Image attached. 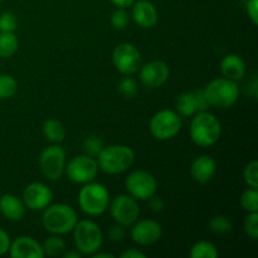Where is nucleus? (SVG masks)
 I'll return each mask as SVG.
<instances>
[{
    "mask_svg": "<svg viewBox=\"0 0 258 258\" xmlns=\"http://www.w3.org/2000/svg\"><path fill=\"white\" fill-rule=\"evenodd\" d=\"M190 139L196 145L208 148L218 143L222 135V123L218 117L208 111H199L190 121Z\"/></svg>",
    "mask_w": 258,
    "mask_h": 258,
    "instance_id": "obj_1",
    "label": "nucleus"
},
{
    "mask_svg": "<svg viewBox=\"0 0 258 258\" xmlns=\"http://www.w3.org/2000/svg\"><path fill=\"white\" fill-rule=\"evenodd\" d=\"M135 163V153L127 145L103 146L97 155L98 168L106 174L115 175L127 171Z\"/></svg>",
    "mask_w": 258,
    "mask_h": 258,
    "instance_id": "obj_2",
    "label": "nucleus"
},
{
    "mask_svg": "<svg viewBox=\"0 0 258 258\" xmlns=\"http://www.w3.org/2000/svg\"><path fill=\"white\" fill-rule=\"evenodd\" d=\"M42 223L45 231L52 234H67L73 231L78 222L77 212L71 206L64 203L49 204L43 209Z\"/></svg>",
    "mask_w": 258,
    "mask_h": 258,
    "instance_id": "obj_3",
    "label": "nucleus"
},
{
    "mask_svg": "<svg viewBox=\"0 0 258 258\" xmlns=\"http://www.w3.org/2000/svg\"><path fill=\"white\" fill-rule=\"evenodd\" d=\"M78 204L83 213L91 217H98L105 213L110 204V193L101 183L83 184L78 193Z\"/></svg>",
    "mask_w": 258,
    "mask_h": 258,
    "instance_id": "obj_4",
    "label": "nucleus"
},
{
    "mask_svg": "<svg viewBox=\"0 0 258 258\" xmlns=\"http://www.w3.org/2000/svg\"><path fill=\"white\" fill-rule=\"evenodd\" d=\"M203 92L211 107L224 110V108L232 107L237 102L239 88L236 81L221 77L211 81L203 88Z\"/></svg>",
    "mask_w": 258,
    "mask_h": 258,
    "instance_id": "obj_5",
    "label": "nucleus"
},
{
    "mask_svg": "<svg viewBox=\"0 0 258 258\" xmlns=\"http://www.w3.org/2000/svg\"><path fill=\"white\" fill-rule=\"evenodd\" d=\"M73 241L82 256H92L100 251L103 243V234L100 226L91 219L78 221L73 228Z\"/></svg>",
    "mask_w": 258,
    "mask_h": 258,
    "instance_id": "obj_6",
    "label": "nucleus"
},
{
    "mask_svg": "<svg viewBox=\"0 0 258 258\" xmlns=\"http://www.w3.org/2000/svg\"><path fill=\"white\" fill-rule=\"evenodd\" d=\"M181 116L173 110H160L151 117L150 133L156 140L166 141L175 138L181 130Z\"/></svg>",
    "mask_w": 258,
    "mask_h": 258,
    "instance_id": "obj_7",
    "label": "nucleus"
},
{
    "mask_svg": "<svg viewBox=\"0 0 258 258\" xmlns=\"http://www.w3.org/2000/svg\"><path fill=\"white\" fill-rule=\"evenodd\" d=\"M66 151L59 145H50L45 148L39 155V168L43 175L49 180H59L64 174Z\"/></svg>",
    "mask_w": 258,
    "mask_h": 258,
    "instance_id": "obj_8",
    "label": "nucleus"
},
{
    "mask_svg": "<svg viewBox=\"0 0 258 258\" xmlns=\"http://www.w3.org/2000/svg\"><path fill=\"white\" fill-rule=\"evenodd\" d=\"M126 190L128 196L136 201H149L158 190V181L155 176L145 170L133 171L125 180Z\"/></svg>",
    "mask_w": 258,
    "mask_h": 258,
    "instance_id": "obj_9",
    "label": "nucleus"
},
{
    "mask_svg": "<svg viewBox=\"0 0 258 258\" xmlns=\"http://www.w3.org/2000/svg\"><path fill=\"white\" fill-rule=\"evenodd\" d=\"M113 221L122 227H131L140 216V207L138 201L128 194L115 197L108 204Z\"/></svg>",
    "mask_w": 258,
    "mask_h": 258,
    "instance_id": "obj_10",
    "label": "nucleus"
},
{
    "mask_svg": "<svg viewBox=\"0 0 258 258\" xmlns=\"http://www.w3.org/2000/svg\"><path fill=\"white\" fill-rule=\"evenodd\" d=\"M112 63L121 75H135L141 67L140 50L133 43H121L113 49Z\"/></svg>",
    "mask_w": 258,
    "mask_h": 258,
    "instance_id": "obj_11",
    "label": "nucleus"
},
{
    "mask_svg": "<svg viewBox=\"0 0 258 258\" xmlns=\"http://www.w3.org/2000/svg\"><path fill=\"white\" fill-rule=\"evenodd\" d=\"M98 164L93 156L78 155L66 164L64 173L73 183L86 184L95 180L98 173Z\"/></svg>",
    "mask_w": 258,
    "mask_h": 258,
    "instance_id": "obj_12",
    "label": "nucleus"
},
{
    "mask_svg": "<svg viewBox=\"0 0 258 258\" xmlns=\"http://www.w3.org/2000/svg\"><path fill=\"white\" fill-rule=\"evenodd\" d=\"M130 236L133 241L140 246H151L161 238L163 228L160 223L154 219H138L131 226Z\"/></svg>",
    "mask_w": 258,
    "mask_h": 258,
    "instance_id": "obj_13",
    "label": "nucleus"
},
{
    "mask_svg": "<svg viewBox=\"0 0 258 258\" xmlns=\"http://www.w3.org/2000/svg\"><path fill=\"white\" fill-rule=\"evenodd\" d=\"M22 198L30 211H43L52 203L53 193L48 185L35 181L25 186Z\"/></svg>",
    "mask_w": 258,
    "mask_h": 258,
    "instance_id": "obj_14",
    "label": "nucleus"
},
{
    "mask_svg": "<svg viewBox=\"0 0 258 258\" xmlns=\"http://www.w3.org/2000/svg\"><path fill=\"white\" fill-rule=\"evenodd\" d=\"M140 81L145 87H161L170 77V68L164 60H151L140 67Z\"/></svg>",
    "mask_w": 258,
    "mask_h": 258,
    "instance_id": "obj_15",
    "label": "nucleus"
},
{
    "mask_svg": "<svg viewBox=\"0 0 258 258\" xmlns=\"http://www.w3.org/2000/svg\"><path fill=\"white\" fill-rule=\"evenodd\" d=\"M9 256L12 258H43L42 244L29 236L18 237L10 243Z\"/></svg>",
    "mask_w": 258,
    "mask_h": 258,
    "instance_id": "obj_16",
    "label": "nucleus"
},
{
    "mask_svg": "<svg viewBox=\"0 0 258 258\" xmlns=\"http://www.w3.org/2000/svg\"><path fill=\"white\" fill-rule=\"evenodd\" d=\"M133 17L134 22L143 28H153L158 23L159 13L155 5L149 0H138L133 5Z\"/></svg>",
    "mask_w": 258,
    "mask_h": 258,
    "instance_id": "obj_17",
    "label": "nucleus"
},
{
    "mask_svg": "<svg viewBox=\"0 0 258 258\" xmlns=\"http://www.w3.org/2000/svg\"><path fill=\"white\" fill-rule=\"evenodd\" d=\"M217 171V164L209 155H202L194 159L190 165V175L199 184H207L213 179Z\"/></svg>",
    "mask_w": 258,
    "mask_h": 258,
    "instance_id": "obj_18",
    "label": "nucleus"
},
{
    "mask_svg": "<svg viewBox=\"0 0 258 258\" xmlns=\"http://www.w3.org/2000/svg\"><path fill=\"white\" fill-rule=\"evenodd\" d=\"M25 204L23 199L14 194H3L0 197V213L12 222H19L25 216Z\"/></svg>",
    "mask_w": 258,
    "mask_h": 258,
    "instance_id": "obj_19",
    "label": "nucleus"
},
{
    "mask_svg": "<svg viewBox=\"0 0 258 258\" xmlns=\"http://www.w3.org/2000/svg\"><path fill=\"white\" fill-rule=\"evenodd\" d=\"M221 71L228 80L239 81L246 73V63L238 54H227L221 62Z\"/></svg>",
    "mask_w": 258,
    "mask_h": 258,
    "instance_id": "obj_20",
    "label": "nucleus"
},
{
    "mask_svg": "<svg viewBox=\"0 0 258 258\" xmlns=\"http://www.w3.org/2000/svg\"><path fill=\"white\" fill-rule=\"evenodd\" d=\"M175 111L183 117H190L198 112L196 95L193 92H183L175 100Z\"/></svg>",
    "mask_w": 258,
    "mask_h": 258,
    "instance_id": "obj_21",
    "label": "nucleus"
},
{
    "mask_svg": "<svg viewBox=\"0 0 258 258\" xmlns=\"http://www.w3.org/2000/svg\"><path fill=\"white\" fill-rule=\"evenodd\" d=\"M42 130L45 139L53 144L62 143L66 138L64 125L59 120H55V118H49V120L45 121L43 123Z\"/></svg>",
    "mask_w": 258,
    "mask_h": 258,
    "instance_id": "obj_22",
    "label": "nucleus"
},
{
    "mask_svg": "<svg viewBox=\"0 0 258 258\" xmlns=\"http://www.w3.org/2000/svg\"><path fill=\"white\" fill-rule=\"evenodd\" d=\"M19 39L14 32H0V58H10L18 52Z\"/></svg>",
    "mask_w": 258,
    "mask_h": 258,
    "instance_id": "obj_23",
    "label": "nucleus"
},
{
    "mask_svg": "<svg viewBox=\"0 0 258 258\" xmlns=\"http://www.w3.org/2000/svg\"><path fill=\"white\" fill-rule=\"evenodd\" d=\"M219 252L218 248L212 242L199 241L193 244L190 248L189 256L191 258H217Z\"/></svg>",
    "mask_w": 258,
    "mask_h": 258,
    "instance_id": "obj_24",
    "label": "nucleus"
},
{
    "mask_svg": "<svg viewBox=\"0 0 258 258\" xmlns=\"http://www.w3.org/2000/svg\"><path fill=\"white\" fill-rule=\"evenodd\" d=\"M42 248L43 252H44V256L57 257L64 253L66 242L64 239L60 238L58 234H53V236L48 237V238L43 242Z\"/></svg>",
    "mask_w": 258,
    "mask_h": 258,
    "instance_id": "obj_25",
    "label": "nucleus"
},
{
    "mask_svg": "<svg viewBox=\"0 0 258 258\" xmlns=\"http://www.w3.org/2000/svg\"><path fill=\"white\" fill-rule=\"evenodd\" d=\"M208 228L214 234H227L233 229V223L228 217L218 214V216L212 217L208 223Z\"/></svg>",
    "mask_w": 258,
    "mask_h": 258,
    "instance_id": "obj_26",
    "label": "nucleus"
},
{
    "mask_svg": "<svg viewBox=\"0 0 258 258\" xmlns=\"http://www.w3.org/2000/svg\"><path fill=\"white\" fill-rule=\"evenodd\" d=\"M17 92V80L10 75H0V100H9Z\"/></svg>",
    "mask_w": 258,
    "mask_h": 258,
    "instance_id": "obj_27",
    "label": "nucleus"
},
{
    "mask_svg": "<svg viewBox=\"0 0 258 258\" xmlns=\"http://www.w3.org/2000/svg\"><path fill=\"white\" fill-rule=\"evenodd\" d=\"M241 206L248 213L258 212V190L253 188H248L242 193Z\"/></svg>",
    "mask_w": 258,
    "mask_h": 258,
    "instance_id": "obj_28",
    "label": "nucleus"
},
{
    "mask_svg": "<svg viewBox=\"0 0 258 258\" xmlns=\"http://www.w3.org/2000/svg\"><path fill=\"white\" fill-rule=\"evenodd\" d=\"M243 180L248 188L258 189V163L257 160L251 161L243 170Z\"/></svg>",
    "mask_w": 258,
    "mask_h": 258,
    "instance_id": "obj_29",
    "label": "nucleus"
},
{
    "mask_svg": "<svg viewBox=\"0 0 258 258\" xmlns=\"http://www.w3.org/2000/svg\"><path fill=\"white\" fill-rule=\"evenodd\" d=\"M117 90L122 97L133 98L138 92V85H136L135 80H133L131 77H123L118 82Z\"/></svg>",
    "mask_w": 258,
    "mask_h": 258,
    "instance_id": "obj_30",
    "label": "nucleus"
},
{
    "mask_svg": "<svg viewBox=\"0 0 258 258\" xmlns=\"http://www.w3.org/2000/svg\"><path fill=\"white\" fill-rule=\"evenodd\" d=\"M103 148V141L101 140L98 136L91 135L88 138H86V140L83 141V149H85L86 154L90 156H97L98 153L102 150Z\"/></svg>",
    "mask_w": 258,
    "mask_h": 258,
    "instance_id": "obj_31",
    "label": "nucleus"
},
{
    "mask_svg": "<svg viewBox=\"0 0 258 258\" xmlns=\"http://www.w3.org/2000/svg\"><path fill=\"white\" fill-rule=\"evenodd\" d=\"M130 22V15L123 8H117L111 15V24L115 29H125Z\"/></svg>",
    "mask_w": 258,
    "mask_h": 258,
    "instance_id": "obj_32",
    "label": "nucleus"
},
{
    "mask_svg": "<svg viewBox=\"0 0 258 258\" xmlns=\"http://www.w3.org/2000/svg\"><path fill=\"white\" fill-rule=\"evenodd\" d=\"M244 232L252 239L258 238V212L248 213L243 223Z\"/></svg>",
    "mask_w": 258,
    "mask_h": 258,
    "instance_id": "obj_33",
    "label": "nucleus"
},
{
    "mask_svg": "<svg viewBox=\"0 0 258 258\" xmlns=\"http://www.w3.org/2000/svg\"><path fill=\"white\" fill-rule=\"evenodd\" d=\"M18 28V20L13 13L4 12L0 14V32H15Z\"/></svg>",
    "mask_w": 258,
    "mask_h": 258,
    "instance_id": "obj_34",
    "label": "nucleus"
},
{
    "mask_svg": "<svg viewBox=\"0 0 258 258\" xmlns=\"http://www.w3.org/2000/svg\"><path fill=\"white\" fill-rule=\"evenodd\" d=\"M107 236L110 241L120 243V242H122L123 238H125V229H123L122 226L116 223L115 226L110 227V229H108L107 232Z\"/></svg>",
    "mask_w": 258,
    "mask_h": 258,
    "instance_id": "obj_35",
    "label": "nucleus"
},
{
    "mask_svg": "<svg viewBox=\"0 0 258 258\" xmlns=\"http://www.w3.org/2000/svg\"><path fill=\"white\" fill-rule=\"evenodd\" d=\"M247 15L254 25L258 24V0H248L246 5Z\"/></svg>",
    "mask_w": 258,
    "mask_h": 258,
    "instance_id": "obj_36",
    "label": "nucleus"
},
{
    "mask_svg": "<svg viewBox=\"0 0 258 258\" xmlns=\"http://www.w3.org/2000/svg\"><path fill=\"white\" fill-rule=\"evenodd\" d=\"M10 243H12V239H10L9 234L4 229L0 228V256H4L5 253L9 252Z\"/></svg>",
    "mask_w": 258,
    "mask_h": 258,
    "instance_id": "obj_37",
    "label": "nucleus"
},
{
    "mask_svg": "<svg viewBox=\"0 0 258 258\" xmlns=\"http://www.w3.org/2000/svg\"><path fill=\"white\" fill-rule=\"evenodd\" d=\"M194 95H196L197 105H198V112L199 111H208L209 107H211V105H209V102L207 101L203 90L194 91Z\"/></svg>",
    "mask_w": 258,
    "mask_h": 258,
    "instance_id": "obj_38",
    "label": "nucleus"
},
{
    "mask_svg": "<svg viewBox=\"0 0 258 258\" xmlns=\"http://www.w3.org/2000/svg\"><path fill=\"white\" fill-rule=\"evenodd\" d=\"M149 202H150V208L153 212L158 213V212L163 211L164 201L160 198V197H156L155 194H154V196L149 199Z\"/></svg>",
    "mask_w": 258,
    "mask_h": 258,
    "instance_id": "obj_39",
    "label": "nucleus"
},
{
    "mask_svg": "<svg viewBox=\"0 0 258 258\" xmlns=\"http://www.w3.org/2000/svg\"><path fill=\"white\" fill-rule=\"evenodd\" d=\"M121 258H146V254L139 249H126L120 254Z\"/></svg>",
    "mask_w": 258,
    "mask_h": 258,
    "instance_id": "obj_40",
    "label": "nucleus"
},
{
    "mask_svg": "<svg viewBox=\"0 0 258 258\" xmlns=\"http://www.w3.org/2000/svg\"><path fill=\"white\" fill-rule=\"evenodd\" d=\"M135 2L136 0H111V3H112L115 7L123 8V9H127V8H130Z\"/></svg>",
    "mask_w": 258,
    "mask_h": 258,
    "instance_id": "obj_41",
    "label": "nucleus"
},
{
    "mask_svg": "<svg viewBox=\"0 0 258 258\" xmlns=\"http://www.w3.org/2000/svg\"><path fill=\"white\" fill-rule=\"evenodd\" d=\"M63 257L64 258H81L82 257V254L80 253V252L76 249V251H67L63 253Z\"/></svg>",
    "mask_w": 258,
    "mask_h": 258,
    "instance_id": "obj_42",
    "label": "nucleus"
},
{
    "mask_svg": "<svg viewBox=\"0 0 258 258\" xmlns=\"http://www.w3.org/2000/svg\"><path fill=\"white\" fill-rule=\"evenodd\" d=\"M93 258H113L115 256L111 253H107V252H95V253L92 254Z\"/></svg>",
    "mask_w": 258,
    "mask_h": 258,
    "instance_id": "obj_43",
    "label": "nucleus"
},
{
    "mask_svg": "<svg viewBox=\"0 0 258 258\" xmlns=\"http://www.w3.org/2000/svg\"><path fill=\"white\" fill-rule=\"evenodd\" d=\"M2 2H4V0H0V3H2Z\"/></svg>",
    "mask_w": 258,
    "mask_h": 258,
    "instance_id": "obj_44",
    "label": "nucleus"
}]
</instances>
